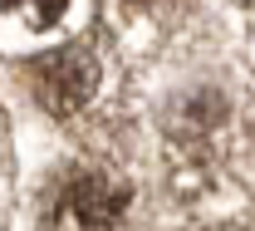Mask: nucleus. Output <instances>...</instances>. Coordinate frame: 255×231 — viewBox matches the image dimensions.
<instances>
[{
	"label": "nucleus",
	"instance_id": "obj_3",
	"mask_svg": "<svg viewBox=\"0 0 255 231\" xmlns=\"http://www.w3.org/2000/svg\"><path fill=\"white\" fill-rule=\"evenodd\" d=\"M5 5H10V10H20L30 25H49V20H59V15H64V5H69V0H5Z\"/></svg>",
	"mask_w": 255,
	"mask_h": 231
},
{
	"label": "nucleus",
	"instance_id": "obj_2",
	"mask_svg": "<svg viewBox=\"0 0 255 231\" xmlns=\"http://www.w3.org/2000/svg\"><path fill=\"white\" fill-rule=\"evenodd\" d=\"M94 84H98V69L79 44H64V49L44 54L34 64V99L44 103L54 118L79 113L89 103V94H94Z\"/></svg>",
	"mask_w": 255,
	"mask_h": 231
},
{
	"label": "nucleus",
	"instance_id": "obj_1",
	"mask_svg": "<svg viewBox=\"0 0 255 231\" xmlns=\"http://www.w3.org/2000/svg\"><path fill=\"white\" fill-rule=\"evenodd\" d=\"M128 207V187L103 172H69L49 202V231H113Z\"/></svg>",
	"mask_w": 255,
	"mask_h": 231
}]
</instances>
